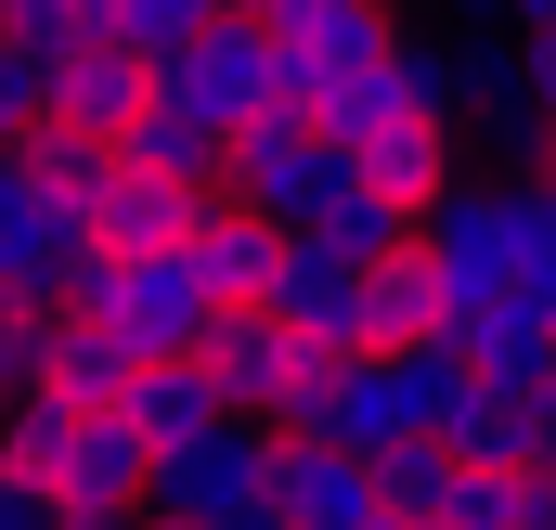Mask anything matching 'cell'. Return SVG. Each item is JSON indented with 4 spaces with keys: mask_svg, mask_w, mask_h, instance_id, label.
Here are the masks:
<instances>
[{
    "mask_svg": "<svg viewBox=\"0 0 556 530\" xmlns=\"http://www.w3.org/2000/svg\"><path fill=\"white\" fill-rule=\"evenodd\" d=\"M0 466L52 505V518H91V530H130L142 518V479H155V453H142L130 414H91V401H0Z\"/></svg>",
    "mask_w": 556,
    "mask_h": 530,
    "instance_id": "6da1fadb",
    "label": "cell"
},
{
    "mask_svg": "<svg viewBox=\"0 0 556 530\" xmlns=\"http://www.w3.org/2000/svg\"><path fill=\"white\" fill-rule=\"evenodd\" d=\"M273 466H285V440H273V427H260V414H220V427H194L181 453H155L142 505H168V518H207V530H285Z\"/></svg>",
    "mask_w": 556,
    "mask_h": 530,
    "instance_id": "7a4b0ae2",
    "label": "cell"
},
{
    "mask_svg": "<svg viewBox=\"0 0 556 530\" xmlns=\"http://www.w3.org/2000/svg\"><path fill=\"white\" fill-rule=\"evenodd\" d=\"M233 194H247L273 234H324V220L363 194V155L337 130H311V117H247V130H233Z\"/></svg>",
    "mask_w": 556,
    "mask_h": 530,
    "instance_id": "3957f363",
    "label": "cell"
},
{
    "mask_svg": "<svg viewBox=\"0 0 556 530\" xmlns=\"http://www.w3.org/2000/svg\"><path fill=\"white\" fill-rule=\"evenodd\" d=\"M194 363H207V389H220V414H260V427H273L285 401H298V376H324L337 350H311V337L285 324L273 298H247V311H220V324L194 337Z\"/></svg>",
    "mask_w": 556,
    "mask_h": 530,
    "instance_id": "277c9868",
    "label": "cell"
},
{
    "mask_svg": "<svg viewBox=\"0 0 556 530\" xmlns=\"http://www.w3.org/2000/svg\"><path fill=\"white\" fill-rule=\"evenodd\" d=\"M415 247L440 260L453 311H466V298H505V285H518V181H466V168H453Z\"/></svg>",
    "mask_w": 556,
    "mask_h": 530,
    "instance_id": "5b68a950",
    "label": "cell"
},
{
    "mask_svg": "<svg viewBox=\"0 0 556 530\" xmlns=\"http://www.w3.org/2000/svg\"><path fill=\"white\" fill-rule=\"evenodd\" d=\"M273 78H285V39L260 13H220L194 52H168L155 65V91H181L194 117H220V130H247V117H273Z\"/></svg>",
    "mask_w": 556,
    "mask_h": 530,
    "instance_id": "8992f818",
    "label": "cell"
},
{
    "mask_svg": "<svg viewBox=\"0 0 556 530\" xmlns=\"http://www.w3.org/2000/svg\"><path fill=\"white\" fill-rule=\"evenodd\" d=\"M78 260H91L78 207H65V194H39V181L0 155V298H26V311H65Z\"/></svg>",
    "mask_w": 556,
    "mask_h": 530,
    "instance_id": "52a82bcc",
    "label": "cell"
},
{
    "mask_svg": "<svg viewBox=\"0 0 556 530\" xmlns=\"http://www.w3.org/2000/svg\"><path fill=\"white\" fill-rule=\"evenodd\" d=\"M273 311L311 337V350H376V272H363V260H337L324 234H285Z\"/></svg>",
    "mask_w": 556,
    "mask_h": 530,
    "instance_id": "ba28073f",
    "label": "cell"
},
{
    "mask_svg": "<svg viewBox=\"0 0 556 530\" xmlns=\"http://www.w3.org/2000/svg\"><path fill=\"white\" fill-rule=\"evenodd\" d=\"M91 311H104V324L130 337L142 363H194V337L220 324V311H207V285L181 272V247H168V260H117V272H104V298H91Z\"/></svg>",
    "mask_w": 556,
    "mask_h": 530,
    "instance_id": "9c48e42d",
    "label": "cell"
},
{
    "mask_svg": "<svg viewBox=\"0 0 556 530\" xmlns=\"http://www.w3.org/2000/svg\"><path fill=\"white\" fill-rule=\"evenodd\" d=\"M194 207H207L194 181H168V168H142V155H117V168H104V194L78 207V234H91L104 260H168V247L194 234Z\"/></svg>",
    "mask_w": 556,
    "mask_h": 530,
    "instance_id": "30bf717a",
    "label": "cell"
},
{
    "mask_svg": "<svg viewBox=\"0 0 556 530\" xmlns=\"http://www.w3.org/2000/svg\"><path fill=\"white\" fill-rule=\"evenodd\" d=\"M155 104V52H130V39H65L52 52V117L91 142H130V117Z\"/></svg>",
    "mask_w": 556,
    "mask_h": 530,
    "instance_id": "8fae6325",
    "label": "cell"
},
{
    "mask_svg": "<svg viewBox=\"0 0 556 530\" xmlns=\"http://www.w3.org/2000/svg\"><path fill=\"white\" fill-rule=\"evenodd\" d=\"M181 272L207 285V311H247V298H273L285 234L247 207V194H207V207H194V234H181Z\"/></svg>",
    "mask_w": 556,
    "mask_h": 530,
    "instance_id": "7c38bea8",
    "label": "cell"
},
{
    "mask_svg": "<svg viewBox=\"0 0 556 530\" xmlns=\"http://www.w3.org/2000/svg\"><path fill=\"white\" fill-rule=\"evenodd\" d=\"M273 440H285V427H273ZM273 505H285V530H376V518H389L376 466H363V453H337V440H285Z\"/></svg>",
    "mask_w": 556,
    "mask_h": 530,
    "instance_id": "4fadbf2b",
    "label": "cell"
},
{
    "mask_svg": "<svg viewBox=\"0 0 556 530\" xmlns=\"http://www.w3.org/2000/svg\"><path fill=\"white\" fill-rule=\"evenodd\" d=\"M142 376V350L104 324V311H52V350H39V389L52 401H91V414H117Z\"/></svg>",
    "mask_w": 556,
    "mask_h": 530,
    "instance_id": "5bb4252c",
    "label": "cell"
},
{
    "mask_svg": "<svg viewBox=\"0 0 556 530\" xmlns=\"http://www.w3.org/2000/svg\"><path fill=\"white\" fill-rule=\"evenodd\" d=\"M117 155L168 168V181H194V194H233V130H220V117H194L181 91H155V104L130 117V142H117Z\"/></svg>",
    "mask_w": 556,
    "mask_h": 530,
    "instance_id": "9a60e30c",
    "label": "cell"
},
{
    "mask_svg": "<svg viewBox=\"0 0 556 530\" xmlns=\"http://www.w3.org/2000/svg\"><path fill=\"white\" fill-rule=\"evenodd\" d=\"M363 155V194H389V207H440V181H453V117H389L376 142H350Z\"/></svg>",
    "mask_w": 556,
    "mask_h": 530,
    "instance_id": "2e32d148",
    "label": "cell"
},
{
    "mask_svg": "<svg viewBox=\"0 0 556 530\" xmlns=\"http://www.w3.org/2000/svg\"><path fill=\"white\" fill-rule=\"evenodd\" d=\"M273 39H298V52H311L324 78H363V65H389V52H402L415 26H402L389 0H324L311 26H273Z\"/></svg>",
    "mask_w": 556,
    "mask_h": 530,
    "instance_id": "e0dca14e",
    "label": "cell"
},
{
    "mask_svg": "<svg viewBox=\"0 0 556 530\" xmlns=\"http://www.w3.org/2000/svg\"><path fill=\"white\" fill-rule=\"evenodd\" d=\"M117 414L142 427V453H181L194 427H220V389H207V363H142Z\"/></svg>",
    "mask_w": 556,
    "mask_h": 530,
    "instance_id": "ac0fdd59",
    "label": "cell"
},
{
    "mask_svg": "<svg viewBox=\"0 0 556 530\" xmlns=\"http://www.w3.org/2000/svg\"><path fill=\"white\" fill-rule=\"evenodd\" d=\"M440 324H453V285H440V260H427V247L376 260V350H427Z\"/></svg>",
    "mask_w": 556,
    "mask_h": 530,
    "instance_id": "d6986e66",
    "label": "cell"
},
{
    "mask_svg": "<svg viewBox=\"0 0 556 530\" xmlns=\"http://www.w3.org/2000/svg\"><path fill=\"white\" fill-rule=\"evenodd\" d=\"M0 155H13V168H26L39 194H65V207H91V194H104V168H117V142L65 130V117H39L26 142H0Z\"/></svg>",
    "mask_w": 556,
    "mask_h": 530,
    "instance_id": "ffe728a7",
    "label": "cell"
},
{
    "mask_svg": "<svg viewBox=\"0 0 556 530\" xmlns=\"http://www.w3.org/2000/svg\"><path fill=\"white\" fill-rule=\"evenodd\" d=\"M376 492H389V518H453L466 453L453 440H402V453H376Z\"/></svg>",
    "mask_w": 556,
    "mask_h": 530,
    "instance_id": "44dd1931",
    "label": "cell"
},
{
    "mask_svg": "<svg viewBox=\"0 0 556 530\" xmlns=\"http://www.w3.org/2000/svg\"><path fill=\"white\" fill-rule=\"evenodd\" d=\"M440 440H453L466 466H531V414H518L505 389H479V376H466V401H453V427H440Z\"/></svg>",
    "mask_w": 556,
    "mask_h": 530,
    "instance_id": "7402d4cb",
    "label": "cell"
},
{
    "mask_svg": "<svg viewBox=\"0 0 556 530\" xmlns=\"http://www.w3.org/2000/svg\"><path fill=\"white\" fill-rule=\"evenodd\" d=\"M415 234H427V220H415V207H389V194H350V207L324 220V247H337V260H363V272H376V260H402Z\"/></svg>",
    "mask_w": 556,
    "mask_h": 530,
    "instance_id": "603a6c76",
    "label": "cell"
},
{
    "mask_svg": "<svg viewBox=\"0 0 556 530\" xmlns=\"http://www.w3.org/2000/svg\"><path fill=\"white\" fill-rule=\"evenodd\" d=\"M220 13H233V0H117V39L168 65V52H194V39H207Z\"/></svg>",
    "mask_w": 556,
    "mask_h": 530,
    "instance_id": "cb8c5ba5",
    "label": "cell"
},
{
    "mask_svg": "<svg viewBox=\"0 0 556 530\" xmlns=\"http://www.w3.org/2000/svg\"><path fill=\"white\" fill-rule=\"evenodd\" d=\"M52 117V52L39 39H0V142H26Z\"/></svg>",
    "mask_w": 556,
    "mask_h": 530,
    "instance_id": "d4e9b609",
    "label": "cell"
},
{
    "mask_svg": "<svg viewBox=\"0 0 556 530\" xmlns=\"http://www.w3.org/2000/svg\"><path fill=\"white\" fill-rule=\"evenodd\" d=\"M39 350H52V311L0 298V401H26V389H39Z\"/></svg>",
    "mask_w": 556,
    "mask_h": 530,
    "instance_id": "484cf974",
    "label": "cell"
},
{
    "mask_svg": "<svg viewBox=\"0 0 556 530\" xmlns=\"http://www.w3.org/2000/svg\"><path fill=\"white\" fill-rule=\"evenodd\" d=\"M505 65H518V91H531V117L556 130V26H505Z\"/></svg>",
    "mask_w": 556,
    "mask_h": 530,
    "instance_id": "4316f807",
    "label": "cell"
},
{
    "mask_svg": "<svg viewBox=\"0 0 556 530\" xmlns=\"http://www.w3.org/2000/svg\"><path fill=\"white\" fill-rule=\"evenodd\" d=\"M0 530H52V505H39V492H26L13 466H0Z\"/></svg>",
    "mask_w": 556,
    "mask_h": 530,
    "instance_id": "83f0119b",
    "label": "cell"
},
{
    "mask_svg": "<svg viewBox=\"0 0 556 530\" xmlns=\"http://www.w3.org/2000/svg\"><path fill=\"white\" fill-rule=\"evenodd\" d=\"M518 414H531V479H556V389H544V401H518Z\"/></svg>",
    "mask_w": 556,
    "mask_h": 530,
    "instance_id": "f1b7e54d",
    "label": "cell"
},
{
    "mask_svg": "<svg viewBox=\"0 0 556 530\" xmlns=\"http://www.w3.org/2000/svg\"><path fill=\"white\" fill-rule=\"evenodd\" d=\"M233 13H260V26H311L324 0H233Z\"/></svg>",
    "mask_w": 556,
    "mask_h": 530,
    "instance_id": "f546056e",
    "label": "cell"
},
{
    "mask_svg": "<svg viewBox=\"0 0 556 530\" xmlns=\"http://www.w3.org/2000/svg\"><path fill=\"white\" fill-rule=\"evenodd\" d=\"M492 13H505V26H556V0H492Z\"/></svg>",
    "mask_w": 556,
    "mask_h": 530,
    "instance_id": "4dcf8cb0",
    "label": "cell"
},
{
    "mask_svg": "<svg viewBox=\"0 0 556 530\" xmlns=\"http://www.w3.org/2000/svg\"><path fill=\"white\" fill-rule=\"evenodd\" d=\"M130 530H207V518H168V505H142V518H130Z\"/></svg>",
    "mask_w": 556,
    "mask_h": 530,
    "instance_id": "1f68e13d",
    "label": "cell"
},
{
    "mask_svg": "<svg viewBox=\"0 0 556 530\" xmlns=\"http://www.w3.org/2000/svg\"><path fill=\"white\" fill-rule=\"evenodd\" d=\"M0 39H26V13H13V0H0Z\"/></svg>",
    "mask_w": 556,
    "mask_h": 530,
    "instance_id": "d6a6232c",
    "label": "cell"
},
{
    "mask_svg": "<svg viewBox=\"0 0 556 530\" xmlns=\"http://www.w3.org/2000/svg\"><path fill=\"white\" fill-rule=\"evenodd\" d=\"M544 181H556V130H544Z\"/></svg>",
    "mask_w": 556,
    "mask_h": 530,
    "instance_id": "836d02e7",
    "label": "cell"
},
{
    "mask_svg": "<svg viewBox=\"0 0 556 530\" xmlns=\"http://www.w3.org/2000/svg\"><path fill=\"white\" fill-rule=\"evenodd\" d=\"M52 530H91V518H52Z\"/></svg>",
    "mask_w": 556,
    "mask_h": 530,
    "instance_id": "e575fe53",
    "label": "cell"
},
{
    "mask_svg": "<svg viewBox=\"0 0 556 530\" xmlns=\"http://www.w3.org/2000/svg\"><path fill=\"white\" fill-rule=\"evenodd\" d=\"M479 13H492V0H479Z\"/></svg>",
    "mask_w": 556,
    "mask_h": 530,
    "instance_id": "d590c367",
    "label": "cell"
}]
</instances>
